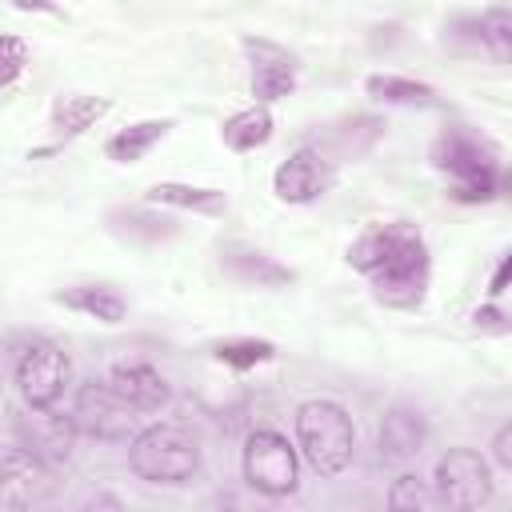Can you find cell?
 <instances>
[{
	"mask_svg": "<svg viewBox=\"0 0 512 512\" xmlns=\"http://www.w3.org/2000/svg\"><path fill=\"white\" fill-rule=\"evenodd\" d=\"M388 504H392L396 512H432V508H440L432 480H420V476H412V472H404V476L392 480Z\"/></svg>",
	"mask_w": 512,
	"mask_h": 512,
	"instance_id": "27",
	"label": "cell"
},
{
	"mask_svg": "<svg viewBox=\"0 0 512 512\" xmlns=\"http://www.w3.org/2000/svg\"><path fill=\"white\" fill-rule=\"evenodd\" d=\"M108 228L120 240H128V244H160V240H172L176 236V224L168 216H156L144 204H136V208H112L108 212Z\"/></svg>",
	"mask_w": 512,
	"mask_h": 512,
	"instance_id": "20",
	"label": "cell"
},
{
	"mask_svg": "<svg viewBox=\"0 0 512 512\" xmlns=\"http://www.w3.org/2000/svg\"><path fill=\"white\" fill-rule=\"evenodd\" d=\"M220 140L232 148V152H252L260 144L272 140V112L268 104H252V108H240L232 112L224 124H220Z\"/></svg>",
	"mask_w": 512,
	"mask_h": 512,
	"instance_id": "23",
	"label": "cell"
},
{
	"mask_svg": "<svg viewBox=\"0 0 512 512\" xmlns=\"http://www.w3.org/2000/svg\"><path fill=\"white\" fill-rule=\"evenodd\" d=\"M68 380H72V360L68 352L56 344V340H28L16 356V388L24 396V404L36 412V408H56L60 396L68 392Z\"/></svg>",
	"mask_w": 512,
	"mask_h": 512,
	"instance_id": "6",
	"label": "cell"
},
{
	"mask_svg": "<svg viewBox=\"0 0 512 512\" xmlns=\"http://www.w3.org/2000/svg\"><path fill=\"white\" fill-rule=\"evenodd\" d=\"M112 100L108 96H80V92H68L52 104V128L56 136H80L84 128H92L100 116H108Z\"/></svg>",
	"mask_w": 512,
	"mask_h": 512,
	"instance_id": "24",
	"label": "cell"
},
{
	"mask_svg": "<svg viewBox=\"0 0 512 512\" xmlns=\"http://www.w3.org/2000/svg\"><path fill=\"white\" fill-rule=\"evenodd\" d=\"M52 464L32 448H4L0 452V504L8 508H36L52 496Z\"/></svg>",
	"mask_w": 512,
	"mask_h": 512,
	"instance_id": "9",
	"label": "cell"
},
{
	"mask_svg": "<svg viewBox=\"0 0 512 512\" xmlns=\"http://www.w3.org/2000/svg\"><path fill=\"white\" fill-rule=\"evenodd\" d=\"M332 184V164L312 148H296L288 160H280V168L272 172V192L284 200V204H312L328 192Z\"/></svg>",
	"mask_w": 512,
	"mask_h": 512,
	"instance_id": "12",
	"label": "cell"
},
{
	"mask_svg": "<svg viewBox=\"0 0 512 512\" xmlns=\"http://www.w3.org/2000/svg\"><path fill=\"white\" fill-rule=\"evenodd\" d=\"M432 164L452 180V200H460V204H488L504 188V168H500L496 144L464 124H452L436 136Z\"/></svg>",
	"mask_w": 512,
	"mask_h": 512,
	"instance_id": "1",
	"label": "cell"
},
{
	"mask_svg": "<svg viewBox=\"0 0 512 512\" xmlns=\"http://www.w3.org/2000/svg\"><path fill=\"white\" fill-rule=\"evenodd\" d=\"M428 272H432V264H428V244H424V236L408 224L404 236L396 240V248L368 272V280H372V292H376L380 304L416 308V304L424 300V292H428Z\"/></svg>",
	"mask_w": 512,
	"mask_h": 512,
	"instance_id": "4",
	"label": "cell"
},
{
	"mask_svg": "<svg viewBox=\"0 0 512 512\" xmlns=\"http://www.w3.org/2000/svg\"><path fill=\"white\" fill-rule=\"evenodd\" d=\"M148 204H164V208H184L196 216H224L228 212V196L220 188H204V184H184V180H160L148 188Z\"/></svg>",
	"mask_w": 512,
	"mask_h": 512,
	"instance_id": "16",
	"label": "cell"
},
{
	"mask_svg": "<svg viewBox=\"0 0 512 512\" xmlns=\"http://www.w3.org/2000/svg\"><path fill=\"white\" fill-rule=\"evenodd\" d=\"M296 424V448L320 476H340L356 456V428L344 404L336 400H304L292 416Z\"/></svg>",
	"mask_w": 512,
	"mask_h": 512,
	"instance_id": "2",
	"label": "cell"
},
{
	"mask_svg": "<svg viewBox=\"0 0 512 512\" xmlns=\"http://www.w3.org/2000/svg\"><path fill=\"white\" fill-rule=\"evenodd\" d=\"M444 32L456 52H484L496 64H508V56H512V12L504 4H496L480 16H460Z\"/></svg>",
	"mask_w": 512,
	"mask_h": 512,
	"instance_id": "10",
	"label": "cell"
},
{
	"mask_svg": "<svg viewBox=\"0 0 512 512\" xmlns=\"http://www.w3.org/2000/svg\"><path fill=\"white\" fill-rule=\"evenodd\" d=\"M364 92L380 104H396V108H436V88L412 76H392V72H372L364 80Z\"/></svg>",
	"mask_w": 512,
	"mask_h": 512,
	"instance_id": "21",
	"label": "cell"
},
{
	"mask_svg": "<svg viewBox=\"0 0 512 512\" xmlns=\"http://www.w3.org/2000/svg\"><path fill=\"white\" fill-rule=\"evenodd\" d=\"M220 264H224V272H228L232 280H240V284H248V288H284V284L296 280L292 268H284V264L272 260L268 252L244 248V244H228V248L220 252Z\"/></svg>",
	"mask_w": 512,
	"mask_h": 512,
	"instance_id": "14",
	"label": "cell"
},
{
	"mask_svg": "<svg viewBox=\"0 0 512 512\" xmlns=\"http://www.w3.org/2000/svg\"><path fill=\"white\" fill-rule=\"evenodd\" d=\"M244 480L260 492V496H292L300 484V460L296 448L288 444V436H280L276 428H256L244 440V456H240Z\"/></svg>",
	"mask_w": 512,
	"mask_h": 512,
	"instance_id": "5",
	"label": "cell"
},
{
	"mask_svg": "<svg viewBox=\"0 0 512 512\" xmlns=\"http://www.w3.org/2000/svg\"><path fill=\"white\" fill-rule=\"evenodd\" d=\"M168 128H172V120H140V124H128V128H120V132H112L104 140V156L116 160V164H136V160H144L168 136Z\"/></svg>",
	"mask_w": 512,
	"mask_h": 512,
	"instance_id": "22",
	"label": "cell"
},
{
	"mask_svg": "<svg viewBox=\"0 0 512 512\" xmlns=\"http://www.w3.org/2000/svg\"><path fill=\"white\" fill-rule=\"evenodd\" d=\"M404 228H408V224H372V228H364V232L348 244V264L368 276V272L396 248V240L404 236Z\"/></svg>",
	"mask_w": 512,
	"mask_h": 512,
	"instance_id": "25",
	"label": "cell"
},
{
	"mask_svg": "<svg viewBox=\"0 0 512 512\" xmlns=\"http://www.w3.org/2000/svg\"><path fill=\"white\" fill-rule=\"evenodd\" d=\"M380 136H384V120H376V116H348V120H340V124H332L324 132V140L316 144V152L328 164H340V160L364 156Z\"/></svg>",
	"mask_w": 512,
	"mask_h": 512,
	"instance_id": "15",
	"label": "cell"
},
{
	"mask_svg": "<svg viewBox=\"0 0 512 512\" xmlns=\"http://www.w3.org/2000/svg\"><path fill=\"white\" fill-rule=\"evenodd\" d=\"M20 12H48V16H60V8L52 0H12Z\"/></svg>",
	"mask_w": 512,
	"mask_h": 512,
	"instance_id": "32",
	"label": "cell"
},
{
	"mask_svg": "<svg viewBox=\"0 0 512 512\" xmlns=\"http://www.w3.org/2000/svg\"><path fill=\"white\" fill-rule=\"evenodd\" d=\"M276 356V344L272 340H256V336H236V340H220L216 344V360L228 364V368H256V364H268Z\"/></svg>",
	"mask_w": 512,
	"mask_h": 512,
	"instance_id": "26",
	"label": "cell"
},
{
	"mask_svg": "<svg viewBox=\"0 0 512 512\" xmlns=\"http://www.w3.org/2000/svg\"><path fill=\"white\" fill-rule=\"evenodd\" d=\"M492 460H496V468L512 472V424H500L496 428V436H492Z\"/></svg>",
	"mask_w": 512,
	"mask_h": 512,
	"instance_id": "29",
	"label": "cell"
},
{
	"mask_svg": "<svg viewBox=\"0 0 512 512\" xmlns=\"http://www.w3.org/2000/svg\"><path fill=\"white\" fill-rule=\"evenodd\" d=\"M244 56L252 64V96L256 104L284 100L296 88V56L264 36H244Z\"/></svg>",
	"mask_w": 512,
	"mask_h": 512,
	"instance_id": "11",
	"label": "cell"
},
{
	"mask_svg": "<svg viewBox=\"0 0 512 512\" xmlns=\"http://www.w3.org/2000/svg\"><path fill=\"white\" fill-rule=\"evenodd\" d=\"M476 328H484V332H496V336H504L508 332V320H504V312L496 308V304H484V308H476Z\"/></svg>",
	"mask_w": 512,
	"mask_h": 512,
	"instance_id": "30",
	"label": "cell"
},
{
	"mask_svg": "<svg viewBox=\"0 0 512 512\" xmlns=\"http://www.w3.org/2000/svg\"><path fill=\"white\" fill-rule=\"evenodd\" d=\"M508 276H512V256L504 252V256L496 260V272H492V280H488V296H492V300H500V296H504V288H508Z\"/></svg>",
	"mask_w": 512,
	"mask_h": 512,
	"instance_id": "31",
	"label": "cell"
},
{
	"mask_svg": "<svg viewBox=\"0 0 512 512\" xmlns=\"http://www.w3.org/2000/svg\"><path fill=\"white\" fill-rule=\"evenodd\" d=\"M128 468L148 484H188L200 472V444L184 424L160 420L132 436Z\"/></svg>",
	"mask_w": 512,
	"mask_h": 512,
	"instance_id": "3",
	"label": "cell"
},
{
	"mask_svg": "<svg viewBox=\"0 0 512 512\" xmlns=\"http://www.w3.org/2000/svg\"><path fill=\"white\" fill-rule=\"evenodd\" d=\"M24 432H28V444L24 448H32L36 456H44L48 464L72 456V436H76L72 416H52V408H36V416L24 424Z\"/></svg>",
	"mask_w": 512,
	"mask_h": 512,
	"instance_id": "18",
	"label": "cell"
},
{
	"mask_svg": "<svg viewBox=\"0 0 512 512\" xmlns=\"http://www.w3.org/2000/svg\"><path fill=\"white\" fill-rule=\"evenodd\" d=\"M56 304L72 308V312H84L100 324H120L128 316V304L116 288H104V284H72L64 292H56Z\"/></svg>",
	"mask_w": 512,
	"mask_h": 512,
	"instance_id": "19",
	"label": "cell"
},
{
	"mask_svg": "<svg viewBox=\"0 0 512 512\" xmlns=\"http://www.w3.org/2000/svg\"><path fill=\"white\" fill-rule=\"evenodd\" d=\"M108 388L132 408V412H160L172 400L168 380L152 364H116L108 372Z\"/></svg>",
	"mask_w": 512,
	"mask_h": 512,
	"instance_id": "13",
	"label": "cell"
},
{
	"mask_svg": "<svg viewBox=\"0 0 512 512\" xmlns=\"http://www.w3.org/2000/svg\"><path fill=\"white\" fill-rule=\"evenodd\" d=\"M432 488L448 508H480L492 500V464L476 448H448L436 460Z\"/></svg>",
	"mask_w": 512,
	"mask_h": 512,
	"instance_id": "7",
	"label": "cell"
},
{
	"mask_svg": "<svg viewBox=\"0 0 512 512\" xmlns=\"http://www.w3.org/2000/svg\"><path fill=\"white\" fill-rule=\"evenodd\" d=\"M132 408L108 388V380H84L72 396V424L96 440H124L132 432Z\"/></svg>",
	"mask_w": 512,
	"mask_h": 512,
	"instance_id": "8",
	"label": "cell"
},
{
	"mask_svg": "<svg viewBox=\"0 0 512 512\" xmlns=\"http://www.w3.org/2000/svg\"><path fill=\"white\" fill-rule=\"evenodd\" d=\"M28 64V48L16 36H0V88H8Z\"/></svg>",
	"mask_w": 512,
	"mask_h": 512,
	"instance_id": "28",
	"label": "cell"
},
{
	"mask_svg": "<svg viewBox=\"0 0 512 512\" xmlns=\"http://www.w3.org/2000/svg\"><path fill=\"white\" fill-rule=\"evenodd\" d=\"M424 440H428V428H424L420 412H412V408L384 412V424H380V452H384V460H412V456H420Z\"/></svg>",
	"mask_w": 512,
	"mask_h": 512,
	"instance_id": "17",
	"label": "cell"
}]
</instances>
